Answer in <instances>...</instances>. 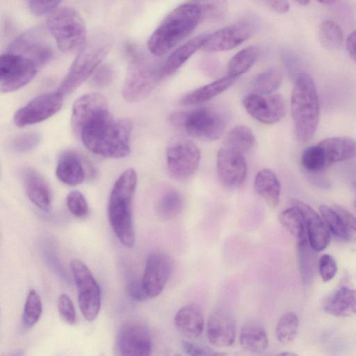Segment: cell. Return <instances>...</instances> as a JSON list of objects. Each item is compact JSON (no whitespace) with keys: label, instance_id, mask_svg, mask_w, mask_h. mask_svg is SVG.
Masks as SVG:
<instances>
[{"label":"cell","instance_id":"1","mask_svg":"<svg viewBox=\"0 0 356 356\" xmlns=\"http://www.w3.org/2000/svg\"><path fill=\"white\" fill-rule=\"evenodd\" d=\"M71 126L84 146L95 154L120 159L131 152V121L113 118L106 98L99 93H88L76 100Z\"/></svg>","mask_w":356,"mask_h":356},{"label":"cell","instance_id":"2","mask_svg":"<svg viewBox=\"0 0 356 356\" xmlns=\"http://www.w3.org/2000/svg\"><path fill=\"white\" fill-rule=\"evenodd\" d=\"M137 181L135 170H125L115 181L108 204L110 225L119 241L127 248H132L135 244L132 204Z\"/></svg>","mask_w":356,"mask_h":356},{"label":"cell","instance_id":"3","mask_svg":"<svg viewBox=\"0 0 356 356\" xmlns=\"http://www.w3.org/2000/svg\"><path fill=\"white\" fill-rule=\"evenodd\" d=\"M202 19L199 8L187 1L172 10L154 31L147 42L150 53L161 56L187 37Z\"/></svg>","mask_w":356,"mask_h":356},{"label":"cell","instance_id":"4","mask_svg":"<svg viewBox=\"0 0 356 356\" xmlns=\"http://www.w3.org/2000/svg\"><path fill=\"white\" fill-rule=\"evenodd\" d=\"M293 132L299 143H306L314 136L320 119V106L312 76L300 73L297 76L291 97Z\"/></svg>","mask_w":356,"mask_h":356},{"label":"cell","instance_id":"5","mask_svg":"<svg viewBox=\"0 0 356 356\" xmlns=\"http://www.w3.org/2000/svg\"><path fill=\"white\" fill-rule=\"evenodd\" d=\"M113 44L111 35L105 33L95 34L88 39L56 91L64 97L76 90L100 66Z\"/></svg>","mask_w":356,"mask_h":356},{"label":"cell","instance_id":"6","mask_svg":"<svg viewBox=\"0 0 356 356\" xmlns=\"http://www.w3.org/2000/svg\"><path fill=\"white\" fill-rule=\"evenodd\" d=\"M46 26L57 47L64 54L78 52L88 40L85 22L73 8H58L47 15Z\"/></svg>","mask_w":356,"mask_h":356},{"label":"cell","instance_id":"7","mask_svg":"<svg viewBox=\"0 0 356 356\" xmlns=\"http://www.w3.org/2000/svg\"><path fill=\"white\" fill-rule=\"evenodd\" d=\"M172 124L184 129L188 135L204 140H215L223 134L228 118L222 111L200 108L171 113Z\"/></svg>","mask_w":356,"mask_h":356},{"label":"cell","instance_id":"8","mask_svg":"<svg viewBox=\"0 0 356 356\" xmlns=\"http://www.w3.org/2000/svg\"><path fill=\"white\" fill-rule=\"evenodd\" d=\"M131 59L122 85V95L128 102L146 98L161 79L159 69H155L131 51Z\"/></svg>","mask_w":356,"mask_h":356},{"label":"cell","instance_id":"9","mask_svg":"<svg viewBox=\"0 0 356 356\" xmlns=\"http://www.w3.org/2000/svg\"><path fill=\"white\" fill-rule=\"evenodd\" d=\"M38 66L21 54L6 51L0 58V90L8 93L20 89L35 76Z\"/></svg>","mask_w":356,"mask_h":356},{"label":"cell","instance_id":"10","mask_svg":"<svg viewBox=\"0 0 356 356\" xmlns=\"http://www.w3.org/2000/svg\"><path fill=\"white\" fill-rule=\"evenodd\" d=\"M71 270L78 291L81 312L86 320H95L101 307V290L90 270L81 260L70 262Z\"/></svg>","mask_w":356,"mask_h":356},{"label":"cell","instance_id":"11","mask_svg":"<svg viewBox=\"0 0 356 356\" xmlns=\"http://www.w3.org/2000/svg\"><path fill=\"white\" fill-rule=\"evenodd\" d=\"M200 159V149L189 140H176L167 149L168 170L171 177L177 180L191 177L197 171Z\"/></svg>","mask_w":356,"mask_h":356},{"label":"cell","instance_id":"12","mask_svg":"<svg viewBox=\"0 0 356 356\" xmlns=\"http://www.w3.org/2000/svg\"><path fill=\"white\" fill-rule=\"evenodd\" d=\"M63 98L57 91L35 97L15 113V124L24 127L51 118L61 108Z\"/></svg>","mask_w":356,"mask_h":356},{"label":"cell","instance_id":"13","mask_svg":"<svg viewBox=\"0 0 356 356\" xmlns=\"http://www.w3.org/2000/svg\"><path fill=\"white\" fill-rule=\"evenodd\" d=\"M115 346L120 355H149L152 348L150 332L143 323L129 321L120 328Z\"/></svg>","mask_w":356,"mask_h":356},{"label":"cell","instance_id":"14","mask_svg":"<svg viewBox=\"0 0 356 356\" xmlns=\"http://www.w3.org/2000/svg\"><path fill=\"white\" fill-rule=\"evenodd\" d=\"M243 104L250 116L266 124L279 122L286 114L284 99L279 94L262 95L253 92L243 99Z\"/></svg>","mask_w":356,"mask_h":356},{"label":"cell","instance_id":"15","mask_svg":"<svg viewBox=\"0 0 356 356\" xmlns=\"http://www.w3.org/2000/svg\"><path fill=\"white\" fill-rule=\"evenodd\" d=\"M218 177L227 188L241 186L246 177L247 164L242 153L224 147L218 150L216 157Z\"/></svg>","mask_w":356,"mask_h":356},{"label":"cell","instance_id":"16","mask_svg":"<svg viewBox=\"0 0 356 356\" xmlns=\"http://www.w3.org/2000/svg\"><path fill=\"white\" fill-rule=\"evenodd\" d=\"M170 257L161 252L151 253L146 261L143 284L149 298L158 296L163 290L172 270Z\"/></svg>","mask_w":356,"mask_h":356},{"label":"cell","instance_id":"17","mask_svg":"<svg viewBox=\"0 0 356 356\" xmlns=\"http://www.w3.org/2000/svg\"><path fill=\"white\" fill-rule=\"evenodd\" d=\"M253 30L252 25L248 22L232 24L209 34L201 49L218 52L234 49L247 40L252 35Z\"/></svg>","mask_w":356,"mask_h":356},{"label":"cell","instance_id":"18","mask_svg":"<svg viewBox=\"0 0 356 356\" xmlns=\"http://www.w3.org/2000/svg\"><path fill=\"white\" fill-rule=\"evenodd\" d=\"M36 30L21 34L10 44L8 51L21 54L33 60L38 67L48 63L53 49L45 38Z\"/></svg>","mask_w":356,"mask_h":356},{"label":"cell","instance_id":"19","mask_svg":"<svg viewBox=\"0 0 356 356\" xmlns=\"http://www.w3.org/2000/svg\"><path fill=\"white\" fill-rule=\"evenodd\" d=\"M236 323L233 314L218 308L211 314L207 323V338L217 347H229L236 339Z\"/></svg>","mask_w":356,"mask_h":356},{"label":"cell","instance_id":"20","mask_svg":"<svg viewBox=\"0 0 356 356\" xmlns=\"http://www.w3.org/2000/svg\"><path fill=\"white\" fill-rule=\"evenodd\" d=\"M290 204L300 210L305 221L307 238L312 248L316 252L326 248L330 242V234L322 217L309 205L300 200L292 199Z\"/></svg>","mask_w":356,"mask_h":356},{"label":"cell","instance_id":"21","mask_svg":"<svg viewBox=\"0 0 356 356\" xmlns=\"http://www.w3.org/2000/svg\"><path fill=\"white\" fill-rule=\"evenodd\" d=\"M21 177L31 202L41 210L49 211L51 207V194L44 177L31 168L23 169Z\"/></svg>","mask_w":356,"mask_h":356},{"label":"cell","instance_id":"22","mask_svg":"<svg viewBox=\"0 0 356 356\" xmlns=\"http://www.w3.org/2000/svg\"><path fill=\"white\" fill-rule=\"evenodd\" d=\"M56 174L60 181L70 186L81 184L86 177L81 158L71 150H66L60 155Z\"/></svg>","mask_w":356,"mask_h":356},{"label":"cell","instance_id":"23","mask_svg":"<svg viewBox=\"0 0 356 356\" xmlns=\"http://www.w3.org/2000/svg\"><path fill=\"white\" fill-rule=\"evenodd\" d=\"M175 325L185 337H198L204 328V316L201 308L195 304L182 307L175 316Z\"/></svg>","mask_w":356,"mask_h":356},{"label":"cell","instance_id":"24","mask_svg":"<svg viewBox=\"0 0 356 356\" xmlns=\"http://www.w3.org/2000/svg\"><path fill=\"white\" fill-rule=\"evenodd\" d=\"M318 145L324 153L327 166L356 156V140L350 137L327 138Z\"/></svg>","mask_w":356,"mask_h":356},{"label":"cell","instance_id":"25","mask_svg":"<svg viewBox=\"0 0 356 356\" xmlns=\"http://www.w3.org/2000/svg\"><path fill=\"white\" fill-rule=\"evenodd\" d=\"M208 35V33L197 35L173 51L159 68L161 77L169 75L179 69L197 49L202 48Z\"/></svg>","mask_w":356,"mask_h":356},{"label":"cell","instance_id":"26","mask_svg":"<svg viewBox=\"0 0 356 356\" xmlns=\"http://www.w3.org/2000/svg\"><path fill=\"white\" fill-rule=\"evenodd\" d=\"M254 191L268 207L274 208L279 204L281 185L271 170L264 168L257 173L254 179Z\"/></svg>","mask_w":356,"mask_h":356},{"label":"cell","instance_id":"27","mask_svg":"<svg viewBox=\"0 0 356 356\" xmlns=\"http://www.w3.org/2000/svg\"><path fill=\"white\" fill-rule=\"evenodd\" d=\"M327 314L337 317L356 315V289L343 286L330 296L324 305Z\"/></svg>","mask_w":356,"mask_h":356},{"label":"cell","instance_id":"28","mask_svg":"<svg viewBox=\"0 0 356 356\" xmlns=\"http://www.w3.org/2000/svg\"><path fill=\"white\" fill-rule=\"evenodd\" d=\"M234 80L229 76L219 79L186 94L179 103L182 106H189L207 102L226 90Z\"/></svg>","mask_w":356,"mask_h":356},{"label":"cell","instance_id":"29","mask_svg":"<svg viewBox=\"0 0 356 356\" xmlns=\"http://www.w3.org/2000/svg\"><path fill=\"white\" fill-rule=\"evenodd\" d=\"M239 341L241 346L245 350L252 353L262 352L268 345L265 328L256 321H249L244 325Z\"/></svg>","mask_w":356,"mask_h":356},{"label":"cell","instance_id":"30","mask_svg":"<svg viewBox=\"0 0 356 356\" xmlns=\"http://www.w3.org/2000/svg\"><path fill=\"white\" fill-rule=\"evenodd\" d=\"M298 256L300 273L304 283H308L313 278L316 267V257L310 245L307 235L297 239Z\"/></svg>","mask_w":356,"mask_h":356},{"label":"cell","instance_id":"31","mask_svg":"<svg viewBox=\"0 0 356 356\" xmlns=\"http://www.w3.org/2000/svg\"><path fill=\"white\" fill-rule=\"evenodd\" d=\"M259 56V48L250 45L237 52L229 61L227 75L233 79L248 71L254 64Z\"/></svg>","mask_w":356,"mask_h":356},{"label":"cell","instance_id":"32","mask_svg":"<svg viewBox=\"0 0 356 356\" xmlns=\"http://www.w3.org/2000/svg\"><path fill=\"white\" fill-rule=\"evenodd\" d=\"M183 207L184 198L181 193L175 189H169L159 198L156 211L162 220H170L177 216Z\"/></svg>","mask_w":356,"mask_h":356},{"label":"cell","instance_id":"33","mask_svg":"<svg viewBox=\"0 0 356 356\" xmlns=\"http://www.w3.org/2000/svg\"><path fill=\"white\" fill-rule=\"evenodd\" d=\"M255 142L252 131L244 125L233 127L226 134L225 147L242 154L250 150Z\"/></svg>","mask_w":356,"mask_h":356},{"label":"cell","instance_id":"34","mask_svg":"<svg viewBox=\"0 0 356 356\" xmlns=\"http://www.w3.org/2000/svg\"><path fill=\"white\" fill-rule=\"evenodd\" d=\"M282 75L276 68H270L259 73L252 81L251 88L254 93L268 95L281 86Z\"/></svg>","mask_w":356,"mask_h":356},{"label":"cell","instance_id":"35","mask_svg":"<svg viewBox=\"0 0 356 356\" xmlns=\"http://www.w3.org/2000/svg\"><path fill=\"white\" fill-rule=\"evenodd\" d=\"M283 210L279 215L281 225L296 239L307 235L305 224L300 210L295 206Z\"/></svg>","mask_w":356,"mask_h":356},{"label":"cell","instance_id":"36","mask_svg":"<svg viewBox=\"0 0 356 356\" xmlns=\"http://www.w3.org/2000/svg\"><path fill=\"white\" fill-rule=\"evenodd\" d=\"M320 43L329 49H336L343 42V34L341 26L333 21L323 22L318 29Z\"/></svg>","mask_w":356,"mask_h":356},{"label":"cell","instance_id":"37","mask_svg":"<svg viewBox=\"0 0 356 356\" xmlns=\"http://www.w3.org/2000/svg\"><path fill=\"white\" fill-rule=\"evenodd\" d=\"M298 325L299 321L296 314L288 312L283 314L275 328L277 340L283 344L291 343L297 334Z\"/></svg>","mask_w":356,"mask_h":356},{"label":"cell","instance_id":"38","mask_svg":"<svg viewBox=\"0 0 356 356\" xmlns=\"http://www.w3.org/2000/svg\"><path fill=\"white\" fill-rule=\"evenodd\" d=\"M42 312V304L38 293L31 289L26 298L23 314L22 323L24 327L31 328L38 321Z\"/></svg>","mask_w":356,"mask_h":356},{"label":"cell","instance_id":"39","mask_svg":"<svg viewBox=\"0 0 356 356\" xmlns=\"http://www.w3.org/2000/svg\"><path fill=\"white\" fill-rule=\"evenodd\" d=\"M200 10L202 19L219 20L225 17L227 11V0H189Z\"/></svg>","mask_w":356,"mask_h":356},{"label":"cell","instance_id":"40","mask_svg":"<svg viewBox=\"0 0 356 356\" xmlns=\"http://www.w3.org/2000/svg\"><path fill=\"white\" fill-rule=\"evenodd\" d=\"M300 161L302 167L309 172H318L327 167L324 153L318 144L307 147L302 154Z\"/></svg>","mask_w":356,"mask_h":356},{"label":"cell","instance_id":"41","mask_svg":"<svg viewBox=\"0 0 356 356\" xmlns=\"http://www.w3.org/2000/svg\"><path fill=\"white\" fill-rule=\"evenodd\" d=\"M321 217L330 232L338 238L346 241V232L343 220L334 207L323 204L319 207Z\"/></svg>","mask_w":356,"mask_h":356},{"label":"cell","instance_id":"42","mask_svg":"<svg viewBox=\"0 0 356 356\" xmlns=\"http://www.w3.org/2000/svg\"><path fill=\"white\" fill-rule=\"evenodd\" d=\"M41 136L38 133H24L14 138L10 148L14 152L27 153L34 149L40 143Z\"/></svg>","mask_w":356,"mask_h":356},{"label":"cell","instance_id":"43","mask_svg":"<svg viewBox=\"0 0 356 356\" xmlns=\"http://www.w3.org/2000/svg\"><path fill=\"white\" fill-rule=\"evenodd\" d=\"M67 207L70 213L79 218H86L89 213L88 202L79 191L70 192L66 199Z\"/></svg>","mask_w":356,"mask_h":356},{"label":"cell","instance_id":"44","mask_svg":"<svg viewBox=\"0 0 356 356\" xmlns=\"http://www.w3.org/2000/svg\"><path fill=\"white\" fill-rule=\"evenodd\" d=\"M318 269L321 280L324 282H327L336 275L337 264L332 256L324 254L318 259Z\"/></svg>","mask_w":356,"mask_h":356},{"label":"cell","instance_id":"45","mask_svg":"<svg viewBox=\"0 0 356 356\" xmlns=\"http://www.w3.org/2000/svg\"><path fill=\"white\" fill-rule=\"evenodd\" d=\"M62 0H27L30 12L38 17L48 15L58 8Z\"/></svg>","mask_w":356,"mask_h":356},{"label":"cell","instance_id":"46","mask_svg":"<svg viewBox=\"0 0 356 356\" xmlns=\"http://www.w3.org/2000/svg\"><path fill=\"white\" fill-rule=\"evenodd\" d=\"M333 207L340 215L346 232V241L356 242V217L346 208L334 204Z\"/></svg>","mask_w":356,"mask_h":356},{"label":"cell","instance_id":"47","mask_svg":"<svg viewBox=\"0 0 356 356\" xmlns=\"http://www.w3.org/2000/svg\"><path fill=\"white\" fill-rule=\"evenodd\" d=\"M58 309L60 316L68 324L76 323V311L71 298L67 294L63 293L58 298Z\"/></svg>","mask_w":356,"mask_h":356},{"label":"cell","instance_id":"48","mask_svg":"<svg viewBox=\"0 0 356 356\" xmlns=\"http://www.w3.org/2000/svg\"><path fill=\"white\" fill-rule=\"evenodd\" d=\"M114 72L108 65L99 66L92 75L91 83L98 87L107 86L112 82Z\"/></svg>","mask_w":356,"mask_h":356},{"label":"cell","instance_id":"49","mask_svg":"<svg viewBox=\"0 0 356 356\" xmlns=\"http://www.w3.org/2000/svg\"><path fill=\"white\" fill-rule=\"evenodd\" d=\"M126 289L129 296L135 301L141 302L149 298L144 289L142 279H130L127 283Z\"/></svg>","mask_w":356,"mask_h":356},{"label":"cell","instance_id":"50","mask_svg":"<svg viewBox=\"0 0 356 356\" xmlns=\"http://www.w3.org/2000/svg\"><path fill=\"white\" fill-rule=\"evenodd\" d=\"M182 346L184 350L191 355H214L222 354L213 352L208 346L188 341H183Z\"/></svg>","mask_w":356,"mask_h":356},{"label":"cell","instance_id":"51","mask_svg":"<svg viewBox=\"0 0 356 356\" xmlns=\"http://www.w3.org/2000/svg\"><path fill=\"white\" fill-rule=\"evenodd\" d=\"M270 10L278 13H285L290 8L288 0H258Z\"/></svg>","mask_w":356,"mask_h":356},{"label":"cell","instance_id":"52","mask_svg":"<svg viewBox=\"0 0 356 356\" xmlns=\"http://www.w3.org/2000/svg\"><path fill=\"white\" fill-rule=\"evenodd\" d=\"M346 49L350 57L356 63V30L348 35L346 40Z\"/></svg>","mask_w":356,"mask_h":356},{"label":"cell","instance_id":"53","mask_svg":"<svg viewBox=\"0 0 356 356\" xmlns=\"http://www.w3.org/2000/svg\"><path fill=\"white\" fill-rule=\"evenodd\" d=\"M319 3L325 4V5H332L335 3L337 0H316Z\"/></svg>","mask_w":356,"mask_h":356},{"label":"cell","instance_id":"54","mask_svg":"<svg viewBox=\"0 0 356 356\" xmlns=\"http://www.w3.org/2000/svg\"><path fill=\"white\" fill-rule=\"evenodd\" d=\"M296 3H298V4L300 5H302V6H306L307 5L310 0H294Z\"/></svg>","mask_w":356,"mask_h":356},{"label":"cell","instance_id":"55","mask_svg":"<svg viewBox=\"0 0 356 356\" xmlns=\"http://www.w3.org/2000/svg\"><path fill=\"white\" fill-rule=\"evenodd\" d=\"M279 355H296V354L293 353H281Z\"/></svg>","mask_w":356,"mask_h":356},{"label":"cell","instance_id":"56","mask_svg":"<svg viewBox=\"0 0 356 356\" xmlns=\"http://www.w3.org/2000/svg\"><path fill=\"white\" fill-rule=\"evenodd\" d=\"M353 186H354V188H355V190L356 191V182L354 183ZM354 204H355V207L356 209V199L355 200Z\"/></svg>","mask_w":356,"mask_h":356}]
</instances>
